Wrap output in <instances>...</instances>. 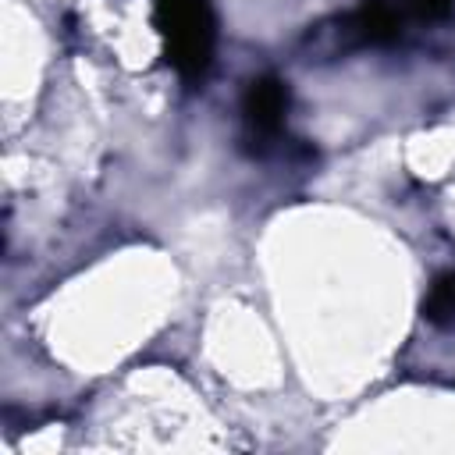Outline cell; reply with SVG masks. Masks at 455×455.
Instances as JSON below:
<instances>
[{"label":"cell","instance_id":"obj_1","mask_svg":"<svg viewBox=\"0 0 455 455\" xmlns=\"http://www.w3.org/2000/svg\"><path fill=\"white\" fill-rule=\"evenodd\" d=\"M156 25L164 32L174 68L185 78H203L217 39L210 0H156Z\"/></svg>","mask_w":455,"mask_h":455},{"label":"cell","instance_id":"obj_2","mask_svg":"<svg viewBox=\"0 0 455 455\" xmlns=\"http://www.w3.org/2000/svg\"><path fill=\"white\" fill-rule=\"evenodd\" d=\"M284 110H288V85L274 75H263L256 78L249 89H245V103H242V114H245V124L256 132V135H277L281 121H284Z\"/></svg>","mask_w":455,"mask_h":455},{"label":"cell","instance_id":"obj_3","mask_svg":"<svg viewBox=\"0 0 455 455\" xmlns=\"http://www.w3.org/2000/svg\"><path fill=\"white\" fill-rule=\"evenodd\" d=\"M348 32H355L363 43H387L398 36V14L384 0H363L348 21Z\"/></svg>","mask_w":455,"mask_h":455},{"label":"cell","instance_id":"obj_4","mask_svg":"<svg viewBox=\"0 0 455 455\" xmlns=\"http://www.w3.org/2000/svg\"><path fill=\"white\" fill-rule=\"evenodd\" d=\"M423 316L434 323V327H455V274H441L427 299H423Z\"/></svg>","mask_w":455,"mask_h":455},{"label":"cell","instance_id":"obj_5","mask_svg":"<svg viewBox=\"0 0 455 455\" xmlns=\"http://www.w3.org/2000/svg\"><path fill=\"white\" fill-rule=\"evenodd\" d=\"M409 4H412V11L423 14V18H444V14H451V7H455V0H409Z\"/></svg>","mask_w":455,"mask_h":455}]
</instances>
